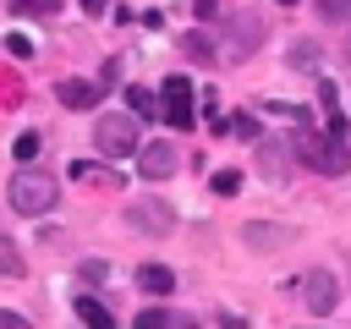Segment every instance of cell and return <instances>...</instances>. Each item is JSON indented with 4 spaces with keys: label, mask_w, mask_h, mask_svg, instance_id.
Wrapping results in <instances>:
<instances>
[{
    "label": "cell",
    "mask_w": 351,
    "mask_h": 329,
    "mask_svg": "<svg viewBox=\"0 0 351 329\" xmlns=\"http://www.w3.org/2000/svg\"><path fill=\"white\" fill-rule=\"evenodd\" d=\"M291 148H296V159H307L313 170H324V175H346L351 170V148H346V132H296L291 137Z\"/></svg>",
    "instance_id": "6da1fadb"
},
{
    "label": "cell",
    "mask_w": 351,
    "mask_h": 329,
    "mask_svg": "<svg viewBox=\"0 0 351 329\" xmlns=\"http://www.w3.org/2000/svg\"><path fill=\"white\" fill-rule=\"evenodd\" d=\"M60 203V181L44 170H16L11 175V208L16 214H49Z\"/></svg>",
    "instance_id": "7a4b0ae2"
},
{
    "label": "cell",
    "mask_w": 351,
    "mask_h": 329,
    "mask_svg": "<svg viewBox=\"0 0 351 329\" xmlns=\"http://www.w3.org/2000/svg\"><path fill=\"white\" fill-rule=\"evenodd\" d=\"M93 143H99V154H104V159H126V154H137V148H143V143H137V121H132V115H99Z\"/></svg>",
    "instance_id": "3957f363"
},
{
    "label": "cell",
    "mask_w": 351,
    "mask_h": 329,
    "mask_svg": "<svg viewBox=\"0 0 351 329\" xmlns=\"http://www.w3.org/2000/svg\"><path fill=\"white\" fill-rule=\"evenodd\" d=\"M159 115H165V126H176V132H186L192 126V82L186 77H165L159 82Z\"/></svg>",
    "instance_id": "277c9868"
},
{
    "label": "cell",
    "mask_w": 351,
    "mask_h": 329,
    "mask_svg": "<svg viewBox=\"0 0 351 329\" xmlns=\"http://www.w3.org/2000/svg\"><path fill=\"white\" fill-rule=\"evenodd\" d=\"M296 296H302L307 313H329V307L340 302V280H335L329 269H307V274L296 280Z\"/></svg>",
    "instance_id": "5b68a950"
},
{
    "label": "cell",
    "mask_w": 351,
    "mask_h": 329,
    "mask_svg": "<svg viewBox=\"0 0 351 329\" xmlns=\"http://www.w3.org/2000/svg\"><path fill=\"white\" fill-rule=\"evenodd\" d=\"M225 44H230V55H236V60H247V55L263 44V16H258V11L230 16V22H225Z\"/></svg>",
    "instance_id": "8992f818"
},
{
    "label": "cell",
    "mask_w": 351,
    "mask_h": 329,
    "mask_svg": "<svg viewBox=\"0 0 351 329\" xmlns=\"http://www.w3.org/2000/svg\"><path fill=\"white\" fill-rule=\"evenodd\" d=\"M126 219H132L143 236H170V225H176V208H170V203H159V197H137V203L126 208Z\"/></svg>",
    "instance_id": "52a82bcc"
},
{
    "label": "cell",
    "mask_w": 351,
    "mask_h": 329,
    "mask_svg": "<svg viewBox=\"0 0 351 329\" xmlns=\"http://www.w3.org/2000/svg\"><path fill=\"white\" fill-rule=\"evenodd\" d=\"M55 99H60L66 110H93V104L104 99V88H99V82H88V77H66V82L55 88Z\"/></svg>",
    "instance_id": "ba28073f"
},
{
    "label": "cell",
    "mask_w": 351,
    "mask_h": 329,
    "mask_svg": "<svg viewBox=\"0 0 351 329\" xmlns=\"http://www.w3.org/2000/svg\"><path fill=\"white\" fill-rule=\"evenodd\" d=\"M137 164H143L148 181H165V175L176 170V148H170V143H143V148H137Z\"/></svg>",
    "instance_id": "9c48e42d"
},
{
    "label": "cell",
    "mask_w": 351,
    "mask_h": 329,
    "mask_svg": "<svg viewBox=\"0 0 351 329\" xmlns=\"http://www.w3.org/2000/svg\"><path fill=\"white\" fill-rule=\"evenodd\" d=\"M258 164H263L269 181H285L291 164H296V148H285V143H263V148H258Z\"/></svg>",
    "instance_id": "30bf717a"
},
{
    "label": "cell",
    "mask_w": 351,
    "mask_h": 329,
    "mask_svg": "<svg viewBox=\"0 0 351 329\" xmlns=\"http://www.w3.org/2000/svg\"><path fill=\"white\" fill-rule=\"evenodd\" d=\"M137 285H143L148 296H170V291H176V274H170L165 263H143V269H137Z\"/></svg>",
    "instance_id": "8fae6325"
},
{
    "label": "cell",
    "mask_w": 351,
    "mask_h": 329,
    "mask_svg": "<svg viewBox=\"0 0 351 329\" xmlns=\"http://www.w3.org/2000/svg\"><path fill=\"white\" fill-rule=\"evenodd\" d=\"M77 318H82L88 329H115V313H110L99 296H77Z\"/></svg>",
    "instance_id": "7c38bea8"
},
{
    "label": "cell",
    "mask_w": 351,
    "mask_h": 329,
    "mask_svg": "<svg viewBox=\"0 0 351 329\" xmlns=\"http://www.w3.org/2000/svg\"><path fill=\"white\" fill-rule=\"evenodd\" d=\"M11 11H16V16H55L60 0H11Z\"/></svg>",
    "instance_id": "4fadbf2b"
},
{
    "label": "cell",
    "mask_w": 351,
    "mask_h": 329,
    "mask_svg": "<svg viewBox=\"0 0 351 329\" xmlns=\"http://www.w3.org/2000/svg\"><path fill=\"white\" fill-rule=\"evenodd\" d=\"M132 329H170V313H165V307H143V313L132 318Z\"/></svg>",
    "instance_id": "5bb4252c"
},
{
    "label": "cell",
    "mask_w": 351,
    "mask_h": 329,
    "mask_svg": "<svg viewBox=\"0 0 351 329\" xmlns=\"http://www.w3.org/2000/svg\"><path fill=\"white\" fill-rule=\"evenodd\" d=\"M313 11H318L324 22H346V16H351V0H313Z\"/></svg>",
    "instance_id": "9a60e30c"
},
{
    "label": "cell",
    "mask_w": 351,
    "mask_h": 329,
    "mask_svg": "<svg viewBox=\"0 0 351 329\" xmlns=\"http://www.w3.org/2000/svg\"><path fill=\"white\" fill-rule=\"evenodd\" d=\"M126 104H132V115H154V110H159L148 88H126Z\"/></svg>",
    "instance_id": "2e32d148"
},
{
    "label": "cell",
    "mask_w": 351,
    "mask_h": 329,
    "mask_svg": "<svg viewBox=\"0 0 351 329\" xmlns=\"http://www.w3.org/2000/svg\"><path fill=\"white\" fill-rule=\"evenodd\" d=\"M181 49H186L192 60H214V49H208V38H203V33H186V38H181Z\"/></svg>",
    "instance_id": "e0dca14e"
},
{
    "label": "cell",
    "mask_w": 351,
    "mask_h": 329,
    "mask_svg": "<svg viewBox=\"0 0 351 329\" xmlns=\"http://www.w3.org/2000/svg\"><path fill=\"white\" fill-rule=\"evenodd\" d=\"M225 132H230V137H258V115H230Z\"/></svg>",
    "instance_id": "ac0fdd59"
},
{
    "label": "cell",
    "mask_w": 351,
    "mask_h": 329,
    "mask_svg": "<svg viewBox=\"0 0 351 329\" xmlns=\"http://www.w3.org/2000/svg\"><path fill=\"white\" fill-rule=\"evenodd\" d=\"M11 154H16V159H22V164H27V159H33V154H38V132H22V137H16V143H11Z\"/></svg>",
    "instance_id": "d6986e66"
},
{
    "label": "cell",
    "mask_w": 351,
    "mask_h": 329,
    "mask_svg": "<svg viewBox=\"0 0 351 329\" xmlns=\"http://www.w3.org/2000/svg\"><path fill=\"white\" fill-rule=\"evenodd\" d=\"M236 186H241V170H214V192L219 197H230Z\"/></svg>",
    "instance_id": "ffe728a7"
},
{
    "label": "cell",
    "mask_w": 351,
    "mask_h": 329,
    "mask_svg": "<svg viewBox=\"0 0 351 329\" xmlns=\"http://www.w3.org/2000/svg\"><path fill=\"white\" fill-rule=\"evenodd\" d=\"M291 66L313 71V66H318V49H313V44H296V49H291Z\"/></svg>",
    "instance_id": "44dd1931"
},
{
    "label": "cell",
    "mask_w": 351,
    "mask_h": 329,
    "mask_svg": "<svg viewBox=\"0 0 351 329\" xmlns=\"http://www.w3.org/2000/svg\"><path fill=\"white\" fill-rule=\"evenodd\" d=\"M5 49H11L16 60H27V55H33V38H27V33H11V38H5Z\"/></svg>",
    "instance_id": "7402d4cb"
},
{
    "label": "cell",
    "mask_w": 351,
    "mask_h": 329,
    "mask_svg": "<svg viewBox=\"0 0 351 329\" xmlns=\"http://www.w3.org/2000/svg\"><path fill=\"white\" fill-rule=\"evenodd\" d=\"M82 280H93V285H99V280H104V263H99V258H88V263H82Z\"/></svg>",
    "instance_id": "603a6c76"
},
{
    "label": "cell",
    "mask_w": 351,
    "mask_h": 329,
    "mask_svg": "<svg viewBox=\"0 0 351 329\" xmlns=\"http://www.w3.org/2000/svg\"><path fill=\"white\" fill-rule=\"evenodd\" d=\"M192 11H197V16L208 22V16H219V0H192Z\"/></svg>",
    "instance_id": "cb8c5ba5"
},
{
    "label": "cell",
    "mask_w": 351,
    "mask_h": 329,
    "mask_svg": "<svg viewBox=\"0 0 351 329\" xmlns=\"http://www.w3.org/2000/svg\"><path fill=\"white\" fill-rule=\"evenodd\" d=\"M0 329H33V324H27V318H16V313H5V307H0Z\"/></svg>",
    "instance_id": "d4e9b609"
},
{
    "label": "cell",
    "mask_w": 351,
    "mask_h": 329,
    "mask_svg": "<svg viewBox=\"0 0 351 329\" xmlns=\"http://www.w3.org/2000/svg\"><path fill=\"white\" fill-rule=\"evenodd\" d=\"M77 5H82L88 16H104V11H110V0H77Z\"/></svg>",
    "instance_id": "484cf974"
},
{
    "label": "cell",
    "mask_w": 351,
    "mask_h": 329,
    "mask_svg": "<svg viewBox=\"0 0 351 329\" xmlns=\"http://www.w3.org/2000/svg\"><path fill=\"white\" fill-rule=\"evenodd\" d=\"M346 66H351V38H346Z\"/></svg>",
    "instance_id": "4316f807"
},
{
    "label": "cell",
    "mask_w": 351,
    "mask_h": 329,
    "mask_svg": "<svg viewBox=\"0 0 351 329\" xmlns=\"http://www.w3.org/2000/svg\"><path fill=\"white\" fill-rule=\"evenodd\" d=\"M280 5H291V0H280Z\"/></svg>",
    "instance_id": "83f0119b"
}]
</instances>
